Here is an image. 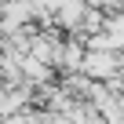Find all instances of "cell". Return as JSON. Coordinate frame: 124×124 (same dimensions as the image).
Listing matches in <instances>:
<instances>
[{"mask_svg":"<svg viewBox=\"0 0 124 124\" xmlns=\"http://www.w3.org/2000/svg\"><path fill=\"white\" fill-rule=\"evenodd\" d=\"M80 73H88L91 80L106 84L109 77L120 73V51H113V47H91L84 55V62H80Z\"/></svg>","mask_w":124,"mask_h":124,"instance_id":"cell-1","label":"cell"}]
</instances>
